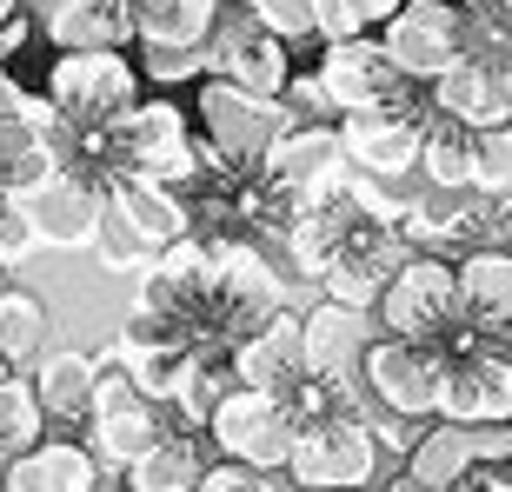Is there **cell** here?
I'll use <instances>...</instances> for the list:
<instances>
[{
    "label": "cell",
    "instance_id": "6da1fadb",
    "mask_svg": "<svg viewBox=\"0 0 512 492\" xmlns=\"http://www.w3.org/2000/svg\"><path fill=\"white\" fill-rule=\"evenodd\" d=\"M386 340H419V346H439L453 360L459 333H466V306H459V273L453 260H433V253H413L386 280L380 306H373Z\"/></svg>",
    "mask_w": 512,
    "mask_h": 492
},
{
    "label": "cell",
    "instance_id": "7a4b0ae2",
    "mask_svg": "<svg viewBox=\"0 0 512 492\" xmlns=\"http://www.w3.org/2000/svg\"><path fill=\"white\" fill-rule=\"evenodd\" d=\"M94 360H100V379H94V413H87V426H80V446L94 453L100 473H127L153 439L173 433V413L153 406L107 353H94Z\"/></svg>",
    "mask_w": 512,
    "mask_h": 492
},
{
    "label": "cell",
    "instance_id": "3957f363",
    "mask_svg": "<svg viewBox=\"0 0 512 492\" xmlns=\"http://www.w3.org/2000/svg\"><path fill=\"white\" fill-rule=\"evenodd\" d=\"M40 94L60 114V127L100 133V127H120L140 107V67L127 54H54Z\"/></svg>",
    "mask_w": 512,
    "mask_h": 492
},
{
    "label": "cell",
    "instance_id": "277c9868",
    "mask_svg": "<svg viewBox=\"0 0 512 492\" xmlns=\"http://www.w3.org/2000/svg\"><path fill=\"white\" fill-rule=\"evenodd\" d=\"M380 479V439L366 419H306L286 453L293 492H366Z\"/></svg>",
    "mask_w": 512,
    "mask_h": 492
},
{
    "label": "cell",
    "instance_id": "5b68a950",
    "mask_svg": "<svg viewBox=\"0 0 512 492\" xmlns=\"http://www.w3.org/2000/svg\"><path fill=\"white\" fill-rule=\"evenodd\" d=\"M200 147H213L227 167H260V153L293 127L280 100H260L247 87H233L227 74H207L200 80Z\"/></svg>",
    "mask_w": 512,
    "mask_h": 492
},
{
    "label": "cell",
    "instance_id": "8992f818",
    "mask_svg": "<svg viewBox=\"0 0 512 492\" xmlns=\"http://www.w3.org/2000/svg\"><path fill=\"white\" fill-rule=\"evenodd\" d=\"M120 147V173L133 180H153V187H187L193 173H200V140H193V120L173 107V100H140L114 133ZM114 173V180H120Z\"/></svg>",
    "mask_w": 512,
    "mask_h": 492
},
{
    "label": "cell",
    "instance_id": "52a82bcc",
    "mask_svg": "<svg viewBox=\"0 0 512 492\" xmlns=\"http://www.w3.org/2000/svg\"><path fill=\"white\" fill-rule=\"evenodd\" d=\"M439 379H446V353L419 340H373L360 360V386L366 399L393 419H413V426H433L439 419Z\"/></svg>",
    "mask_w": 512,
    "mask_h": 492
},
{
    "label": "cell",
    "instance_id": "ba28073f",
    "mask_svg": "<svg viewBox=\"0 0 512 492\" xmlns=\"http://www.w3.org/2000/svg\"><path fill=\"white\" fill-rule=\"evenodd\" d=\"M293 433H300V419L286 413V399L247 393V386H233L220 399V413L207 419L213 453L227 459V466H247V473H286Z\"/></svg>",
    "mask_w": 512,
    "mask_h": 492
},
{
    "label": "cell",
    "instance_id": "9c48e42d",
    "mask_svg": "<svg viewBox=\"0 0 512 492\" xmlns=\"http://www.w3.org/2000/svg\"><path fill=\"white\" fill-rule=\"evenodd\" d=\"M380 47H386L399 80L433 87L453 60H466V14H459L453 0H406L380 27Z\"/></svg>",
    "mask_w": 512,
    "mask_h": 492
},
{
    "label": "cell",
    "instance_id": "30bf717a",
    "mask_svg": "<svg viewBox=\"0 0 512 492\" xmlns=\"http://www.w3.org/2000/svg\"><path fill=\"white\" fill-rule=\"evenodd\" d=\"M413 260V246L399 240V227H360L353 240L320 266V300L346 306V313H373L399 266Z\"/></svg>",
    "mask_w": 512,
    "mask_h": 492
},
{
    "label": "cell",
    "instance_id": "8fae6325",
    "mask_svg": "<svg viewBox=\"0 0 512 492\" xmlns=\"http://www.w3.org/2000/svg\"><path fill=\"white\" fill-rule=\"evenodd\" d=\"M207 54H213V67H220L233 87H247V94H260V100H280L286 80H293V54H286L273 34L253 27L247 0H240V7H220V27H213Z\"/></svg>",
    "mask_w": 512,
    "mask_h": 492
},
{
    "label": "cell",
    "instance_id": "7c38bea8",
    "mask_svg": "<svg viewBox=\"0 0 512 492\" xmlns=\"http://www.w3.org/2000/svg\"><path fill=\"white\" fill-rule=\"evenodd\" d=\"M313 80H320V94L333 114H373V107H386L399 87L393 60H386L380 34H360V40H340V47H326L320 67H313Z\"/></svg>",
    "mask_w": 512,
    "mask_h": 492
},
{
    "label": "cell",
    "instance_id": "4fadbf2b",
    "mask_svg": "<svg viewBox=\"0 0 512 492\" xmlns=\"http://www.w3.org/2000/svg\"><path fill=\"white\" fill-rule=\"evenodd\" d=\"M340 173H346V153H340V133L326 127V120H320V127L293 120V127L260 153V180H273L280 193H293L300 207H313Z\"/></svg>",
    "mask_w": 512,
    "mask_h": 492
},
{
    "label": "cell",
    "instance_id": "5bb4252c",
    "mask_svg": "<svg viewBox=\"0 0 512 492\" xmlns=\"http://www.w3.org/2000/svg\"><path fill=\"white\" fill-rule=\"evenodd\" d=\"M340 153L346 167H360L366 180H406L419 167V120L413 114H393V107H373V114H346L340 127Z\"/></svg>",
    "mask_w": 512,
    "mask_h": 492
},
{
    "label": "cell",
    "instance_id": "9a60e30c",
    "mask_svg": "<svg viewBox=\"0 0 512 492\" xmlns=\"http://www.w3.org/2000/svg\"><path fill=\"white\" fill-rule=\"evenodd\" d=\"M34 34L54 54H127L133 14L127 0H47L34 7Z\"/></svg>",
    "mask_w": 512,
    "mask_h": 492
},
{
    "label": "cell",
    "instance_id": "2e32d148",
    "mask_svg": "<svg viewBox=\"0 0 512 492\" xmlns=\"http://www.w3.org/2000/svg\"><path fill=\"white\" fill-rule=\"evenodd\" d=\"M439 419L446 426H512V366L486 353H453L439 379Z\"/></svg>",
    "mask_w": 512,
    "mask_h": 492
},
{
    "label": "cell",
    "instance_id": "e0dca14e",
    "mask_svg": "<svg viewBox=\"0 0 512 492\" xmlns=\"http://www.w3.org/2000/svg\"><path fill=\"white\" fill-rule=\"evenodd\" d=\"M233 379L247 393L286 399L306 379V340H300V313H273L266 326H253L247 340L233 346Z\"/></svg>",
    "mask_w": 512,
    "mask_h": 492
},
{
    "label": "cell",
    "instance_id": "ac0fdd59",
    "mask_svg": "<svg viewBox=\"0 0 512 492\" xmlns=\"http://www.w3.org/2000/svg\"><path fill=\"white\" fill-rule=\"evenodd\" d=\"M300 340H306V379H360L366 346L380 340V320L320 300L313 313H300Z\"/></svg>",
    "mask_w": 512,
    "mask_h": 492
},
{
    "label": "cell",
    "instance_id": "d6986e66",
    "mask_svg": "<svg viewBox=\"0 0 512 492\" xmlns=\"http://www.w3.org/2000/svg\"><path fill=\"white\" fill-rule=\"evenodd\" d=\"M94 379H100V360L94 353H80V346H60V353H40L27 386L40 399V419L54 426L60 439H74L94 413Z\"/></svg>",
    "mask_w": 512,
    "mask_h": 492
},
{
    "label": "cell",
    "instance_id": "ffe728a7",
    "mask_svg": "<svg viewBox=\"0 0 512 492\" xmlns=\"http://www.w3.org/2000/svg\"><path fill=\"white\" fill-rule=\"evenodd\" d=\"M107 213H114L120 227L133 233V240L153 253H167V246L193 240V220H187V200L173 187H153V180H133V173H120V180H107Z\"/></svg>",
    "mask_w": 512,
    "mask_h": 492
},
{
    "label": "cell",
    "instance_id": "44dd1931",
    "mask_svg": "<svg viewBox=\"0 0 512 492\" xmlns=\"http://www.w3.org/2000/svg\"><path fill=\"white\" fill-rule=\"evenodd\" d=\"M426 94H433V114L439 120H453V127H466V133H499V127H512V107H506L493 67H486L479 54L453 60V67H446Z\"/></svg>",
    "mask_w": 512,
    "mask_h": 492
},
{
    "label": "cell",
    "instance_id": "7402d4cb",
    "mask_svg": "<svg viewBox=\"0 0 512 492\" xmlns=\"http://www.w3.org/2000/svg\"><path fill=\"white\" fill-rule=\"evenodd\" d=\"M100 466H94V453L80 446V439H40L34 453H20L7 473H0V486L7 492H100Z\"/></svg>",
    "mask_w": 512,
    "mask_h": 492
},
{
    "label": "cell",
    "instance_id": "603a6c76",
    "mask_svg": "<svg viewBox=\"0 0 512 492\" xmlns=\"http://www.w3.org/2000/svg\"><path fill=\"white\" fill-rule=\"evenodd\" d=\"M220 7H227V0H127L133 40H140V47H160V54L207 47L213 27H220Z\"/></svg>",
    "mask_w": 512,
    "mask_h": 492
},
{
    "label": "cell",
    "instance_id": "cb8c5ba5",
    "mask_svg": "<svg viewBox=\"0 0 512 492\" xmlns=\"http://www.w3.org/2000/svg\"><path fill=\"white\" fill-rule=\"evenodd\" d=\"M27 213H34L40 246H94V227H100V213H107V193H100L94 180L60 173V180L40 193Z\"/></svg>",
    "mask_w": 512,
    "mask_h": 492
},
{
    "label": "cell",
    "instance_id": "d4e9b609",
    "mask_svg": "<svg viewBox=\"0 0 512 492\" xmlns=\"http://www.w3.org/2000/svg\"><path fill=\"white\" fill-rule=\"evenodd\" d=\"M54 180H60L54 133H27L14 120H0V207H34Z\"/></svg>",
    "mask_w": 512,
    "mask_h": 492
},
{
    "label": "cell",
    "instance_id": "484cf974",
    "mask_svg": "<svg viewBox=\"0 0 512 492\" xmlns=\"http://www.w3.org/2000/svg\"><path fill=\"white\" fill-rule=\"evenodd\" d=\"M240 379H233V353H213V346H200V353H187L180 360V379H173V399L167 413L180 433H207V419L220 413V399L233 393Z\"/></svg>",
    "mask_w": 512,
    "mask_h": 492
},
{
    "label": "cell",
    "instance_id": "4316f807",
    "mask_svg": "<svg viewBox=\"0 0 512 492\" xmlns=\"http://www.w3.org/2000/svg\"><path fill=\"white\" fill-rule=\"evenodd\" d=\"M207 473V453H200V433H180L173 426L167 439H153L147 453L120 473V492H193Z\"/></svg>",
    "mask_w": 512,
    "mask_h": 492
},
{
    "label": "cell",
    "instance_id": "83f0119b",
    "mask_svg": "<svg viewBox=\"0 0 512 492\" xmlns=\"http://www.w3.org/2000/svg\"><path fill=\"white\" fill-rule=\"evenodd\" d=\"M413 173L426 180V193H473V133L433 114L419 127V167Z\"/></svg>",
    "mask_w": 512,
    "mask_h": 492
},
{
    "label": "cell",
    "instance_id": "f1b7e54d",
    "mask_svg": "<svg viewBox=\"0 0 512 492\" xmlns=\"http://www.w3.org/2000/svg\"><path fill=\"white\" fill-rule=\"evenodd\" d=\"M466 320H512V246H486L453 266Z\"/></svg>",
    "mask_w": 512,
    "mask_h": 492
},
{
    "label": "cell",
    "instance_id": "f546056e",
    "mask_svg": "<svg viewBox=\"0 0 512 492\" xmlns=\"http://www.w3.org/2000/svg\"><path fill=\"white\" fill-rule=\"evenodd\" d=\"M399 466H406V473H413L426 492H446L459 473H473V453H466V426H446V419L419 426L413 453L399 459Z\"/></svg>",
    "mask_w": 512,
    "mask_h": 492
},
{
    "label": "cell",
    "instance_id": "4dcf8cb0",
    "mask_svg": "<svg viewBox=\"0 0 512 492\" xmlns=\"http://www.w3.org/2000/svg\"><path fill=\"white\" fill-rule=\"evenodd\" d=\"M47 353V306L34 293H20L7 286V300H0V366L20 373V366H34Z\"/></svg>",
    "mask_w": 512,
    "mask_h": 492
},
{
    "label": "cell",
    "instance_id": "1f68e13d",
    "mask_svg": "<svg viewBox=\"0 0 512 492\" xmlns=\"http://www.w3.org/2000/svg\"><path fill=\"white\" fill-rule=\"evenodd\" d=\"M40 439H47V419H40L34 386H27V373H7L0 379V473H7L20 453H34Z\"/></svg>",
    "mask_w": 512,
    "mask_h": 492
},
{
    "label": "cell",
    "instance_id": "d6a6232c",
    "mask_svg": "<svg viewBox=\"0 0 512 492\" xmlns=\"http://www.w3.org/2000/svg\"><path fill=\"white\" fill-rule=\"evenodd\" d=\"M399 7H406V0H320V14H313V40H320V47H340V40L380 34Z\"/></svg>",
    "mask_w": 512,
    "mask_h": 492
},
{
    "label": "cell",
    "instance_id": "836d02e7",
    "mask_svg": "<svg viewBox=\"0 0 512 492\" xmlns=\"http://www.w3.org/2000/svg\"><path fill=\"white\" fill-rule=\"evenodd\" d=\"M473 193H486V200L512 193V127L473 133Z\"/></svg>",
    "mask_w": 512,
    "mask_h": 492
},
{
    "label": "cell",
    "instance_id": "e575fe53",
    "mask_svg": "<svg viewBox=\"0 0 512 492\" xmlns=\"http://www.w3.org/2000/svg\"><path fill=\"white\" fill-rule=\"evenodd\" d=\"M247 14L260 34H273L280 47L293 40H313V14H320V0H247Z\"/></svg>",
    "mask_w": 512,
    "mask_h": 492
},
{
    "label": "cell",
    "instance_id": "d590c367",
    "mask_svg": "<svg viewBox=\"0 0 512 492\" xmlns=\"http://www.w3.org/2000/svg\"><path fill=\"white\" fill-rule=\"evenodd\" d=\"M466 14V54H486L499 34H512V0H453Z\"/></svg>",
    "mask_w": 512,
    "mask_h": 492
},
{
    "label": "cell",
    "instance_id": "8d00e7d4",
    "mask_svg": "<svg viewBox=\"0 0 512 492\" xmlns=\"http://www.w3.org/2000/svg\"><path fill=\"white\" fill-rule=\"evenodd\" d=\"M147 80H160V87H180V80H200L213 67L207 47H193V54H160V47H140V60H133Z\"/></svg>",
    "mask_w": 512,
    "mask_h": 492
},
{
    "label": "cell",
    "instance_id": "74e56055",
    "mask_svg": "<svg viewBox=\"0 0 512 492\" xmlns=\"http://www.w3.org/2000/svg\"><path fill=\"white\" fill-rule=\"evenodd\" d=\"M94 253H100V266H114V273H127V266H147V246L133 240V233L120 227L114 213H100V227H94Z\"/></svg>",
    "mask_w": 512,
    "mask_h": 492
},
{
    "label": "cell",
    "instance_id": "f35d334b",
    "mask_svg": "<svg viewBox=\"0 0 512 492\" xmlns=\"http://www.w3.org/2000/svg\"><path fill=\"white\" fill-rule=\"evenodd\" d=\"M193 492H293V486H280V473H247V466H227V459H213Z\"/></svg>",
    "mask_w": 512,
    "mask_h": 492
},
{
    "label": "cell",
    "instance_id": "ab89813d",
    "mask_svg": "<svg viewBox=\"0 0 512 492\" xmlns=\"http://www.w3.org/2000/svg\"><path fill=\"white\" fill-rule=\"evenodd\" d=\"M466 453H473V466H486V473L512 466V426H466Z\"/></svg>",
    "mask_w": 512,
    "mask_h": 492
},
{
    "label": "cell",
    "instance_id": "60d3db41",
    "mask_svg": "<svg viewBox=\"0 0 512 492\" xmlns=\"http://www.w3.org/2000/svg\"><path fill=\"white\" fill-rule=\"evenodd\" d=\"M486 67H493V80H499V94H506V107H512V34H499L493 47H486Z\"/></svg>",
    "mask_w": 512,
    "mask_h": 492
},
{
    "label": "cell",
    "instance_id": "b9f144b4",
    "mask_svg": "<svg viewBox=\"0 0 512 492\" xmlns=\"http://www.w3.org/2000/svg\"><path fill=\"white\" fill-rule=\"evenodd\" d=\"M446 492H506V479H499V473H486V466H473V473H459Z\"/></svg>",
    "mask_w": 512,
    "mask_h": 492
},
{
    "label": "cell",
    "instance_id": "7bdbcfd3",
    "mask_svg": "<svg viewBox=\"0 0 512 492\" xmlns=\"http://www.w3.org/2000/svg\"><path fill=\"white\" fill-rule=\"evenodd\" d=\"M373 492H426V486H419V479L406 473V466H393V473H380V479H373Z\"/></svg>",
    "mask_w": 512,
    "mask_h": 492
},
{
    "label": "cell",
    "instance_id": "ee69618b",
    "mask_svg": "<svg viewBox=\"0 0 512 492\" xmlns=\"http://www.w3.org/2000/svg\"><path fill=\"white\" fill-rule=\"evenodd\" d=\"M27 14V0H0V27H7V20H20Z\"/></svg>",
    "mask_w": 512,
    "mask_h": 492
},
{
    "label": "cell",
    "instance_id": "f6af8a7d",
    "mask_svg": "<svg viewBox=\"0 0 512 492\" xmlns=\"http://www.w3.org/2000/svg\"><path fill=\"white\" fill-rule=\"evenodd\" d=\"M499 479H506V492H512V466H499Z\"/></svg>",
    "mask_w": 512,
    "mask_h": 492
},
{
    "label": "cell",
    "instance_id": "bcb514c9",
    "mask_svg": "<svg viewBox=\"0 0 512 492\" xmlns=\"http://www.w3.org/2000/svg\"><path fill=\"white\" fill-rule=\"evenodd\" d=\"M0 300H7V286H0Z\"/></svg>",
    "mask_w": 512,
    "mask_h": 492
},
{
    "label": "cell",
    "instance_id": "7dc6e473",
    "mask_svg": "<svg viewBox=\"0 0 512 492\" xmlns=\"http://www.w3.org/2000/svg\"><path fill=\"white\" fill-rule=\"evenodd\" d=\"M0 379H7V366H0Z\"/></svg>",
    "mask_w": 512,
    "mask_h": 492
},
{
    "label": "cell",
    "instance_id": "c3c4849f",
    "mask_svg": "<svg viewBox=\"0 0 512 492\" xmlns=\"http://www.w3.org/2000/svg\"><path fill=\"white\" fill-rule=\"evenodd\" d=\"M100 492H107V486H100Z\"/></svg>",
    "mask_w": 512,
    "mask_h": 492
},
{
    "label": "cell",
    "instance_id": "681fc988",
    "mask_svg": "<svg viewBox=\"0 0 512 492\" xmlns=\"http://www.w3.org/2000/svg\"><path fill=\"white\" fill-rule=\"evenodd\" d=\"M0 492H7V486H0Z\"/></svg>",
    "mask_w": 512,
    "mask_h": 492
}]
</instances>
